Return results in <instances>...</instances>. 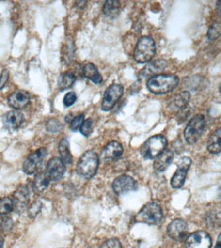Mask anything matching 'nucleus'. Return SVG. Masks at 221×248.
<instances>
[{"label": "nucleus", "instance_id": "f03ea898", "mask_svg": "<svg viewBox=\"0 0 221 248\" xmlns=\"http://www.w3.org/2000/svg\"><path fill=\"white\" fill-rule=\"evenodd\" d=\"M156 53L155 41L150 36H143L138 40L134 50L133 58L139 63L150 62Z\"/></svg>", "mask_w": 221, "mask_h": 248}, {"label": "nucleus", "instance_id": "9b49d317", "mask_svg": "<svg viewBox=\"0 0 221 248\" xmlns=\"http://www.w3.org/2000/svg\"><path fill=\"white\" fill-rule=\"evenodd\" d=\"M211 240L206 232L198 231L188 236L186 248H211Z\"/></svg>", "mask_w": 221, "mask_h": 248}, {"label": "nucleus", "instance_id": "a211bd4d", "mask_svg": "<svg viewBox=\"0 0 221 248\" xmlns=\"http://www.w3.org/2000/svg\"><path fill=\"white\" fill-rule=\"evenodd\" d=\"M167 67V62L164 60H158L151 62L146 67L141 71V77L142 78H150L157 75H160V72L164 71Z\"/></svg>", "mask_w": 221, "mask_h": 248}, {"label": "nucleus", "instance_id": "58836bf2", "mask_svg": "<svg viewBox=\"0 0 221 248\" xmlns=\"http://www.w3.org/2000/svg\"><path fill=\"white\" fill-rule=\"evenodd\" d=\"M4 244V239L1 236H0V248H3Z\"/></svg>", "mask_w": 221, "mask_h": 248}, {"label": "nucleus", "instance_id": "f3484780", "mask_svg": "<svg viewBox=\"0 0 221 248\" xmlns=\"http://www.w3.org/2000/svg\"><path fill=\"white\" fill-rule=\"evenodd\" d=\"M24 121V117L21 112L17 110H11L7 112L3 118L4 127L8 130H16L20 127Z\"/></svg>", "mask_w": 221, "mask_h": 248}, {"label": "nucleus", "instance_id": "bb28decb", "mask_svg": "<svg viewBox=\"0 0 221 248\" xmlns=\"http://www.w3.org/2000/svg\"><path fill=\"white\" fill-rule=\"evenodd\" d=\"M14 209L13 199L9 197L0 199V215H7Z\"/></svg>", "mask_w": 221, "mask_h": 248}, {"label": "nucleus", "instance_id": "6ab92c4d", "mask_svg": "<svg viewBox=\"0 0 221 248\" xmlns=\"http://www.w3.org/2000/svg\"><path fill=\"white\" fill-rule=\"evenodd\" d=\"M174 153L172 151L165 149L160 155L155 158L154 164L155 170L158 172H163L170 166L174 160Z\"/></svg>", "mask_w": 221, "mask_h": 248}, {"label": "nucleus", "instance_id": "7ed1b4c3", "mask_svg": "<svg viewBox=\"0 0 221 248\" xmlns=\"http://www.w3.org/2000/svg\"><path fill=\"white\" fill-rule=\"evenodd\" d=\"M168 144L166 138L162 135L153 136L142 145L141 155L147 160L155 159L166 149Z\"/></svg>", "mask_w": 221, "mask_h": 248}, {"label": "nucleus", "instance_id": "2eb2a0df", "mask_svg": "<svg viewBox=\"0 0 221 248\" xmlns=\"http://www.w3.org/2000/svg\"><path fill=\"white\" fill-rule=\"evenodd\" d=\"M30 95L24 90H18L12 93L8 98L9 106L15 109H23L30 103Z\"/></svg>", "mask_w": 221, "mask_h": 248}, {"label": "nucleus", "instance_id": "412c9836", "mask_svg": "<svg viewBox=\"0 0 221 248\" xmlns=\"http://www.w3.org/2000/svg\"><path fill=\"white\" fill-rule=\"evenodd\" d=\"M83 73L85 77L92 81L95 84H100L102 81V77L94 64L87 63L83 67Z\"/></svg>", "mask_w": 221, "mask_h": 248}, {"label": "nucleus", "instance_id": "c756f323", "mask_svg": "<svg viewBox=\"0 0 221 248\" xmlns=\"http://www.w3.org/2000/svg\"><path fill=\"white\" fill-rule=\"evenodd\" d=\"M79 131L85 137H88L92 133L93 131V120L91 118H87V119L83 121L82 125H81Z\"/></svg>", "mask_w": 221, "mask_h": 248}, {"label": "nucleus", "instance_id": "423d86ee", "mask_svg": "<svg viewBox=\"0 0 221 248\" xmlns=\"http://www.w3.org/2000/svg\"><path fill=\"white\" fill-rule=\"evenodd\" d=\"M205 125V116L201 114L194 116L184 130V137L189 144L193 145L199 140Z\"/></svg>", "mask_w": 221, "mask_h": 248}, {"label": "nucleus", "instance_id": "f8f14e48", "mask_svg": "<svg viewBox=\"0 0 221 248\" xmlns=\"http://www.w3.org/2000/svg\"><path fill=\"white\" fill-rule=\"evenodd\" d=\"M112 188L114 193L121 195L135 191L137 188V183L131 176L122 175L118 176L114 180Z\"/></svg>", "mask_w": 221, "mask_h": 248}, {"label": "nucleus", "instance_id": "e433bc0d", "mask_svg": "<svg viewBox=\"0 0 221 248\" xmlns=\"http://www.w3.org/2000/svg\"><path fill=\"white\" fill-rule=\"evenodd\" d=\"M215 248H221V232L219 235L218 239H217L216 246H215Z\"/></svg>", "mask_w": 221, "mask_h": 248}, {"label": "nucleus", "instance_id": "a878e982", "mask_svg": "<svg viewBox=\"0 0 221 248\" xmlns=\"http://www.w3.org/2000/svg\"><path fill=\"white\" fill-rule=\"evenodd\" d=\"M58 149L63 162L65 164H71L73 162V157L70 152L69 143L67 139L62 140L58 146Z\"/></svg>", "mask_w": 221, "mask_h": 248}, {"label": "nucleus", "instance_id": "ea45409f", "mask_svg": "<svg viewBox=\"0 0 221 248\" xmlns=\"http://www.w3.org/2000/svg\"><path fill=\"white\" fill-rule=\"evenodd\" d=\"M219 92H220L221 96V84L220 87H219Z\"/></svg>", "mask_w": 221, "mask_h": 248}, {"label": "nucleus", "instance_id": "72a5a7b5", "mask_svg": "<svg viewBox=\"0 0 221 248\" xmlns=\"http://www.w3.org/2000/svg\"><path fill=\"white\" fill-rule=\"evenodd\" d=\"M100 248H122L121 244L116 238H111L104 242Z\"/></svg>", "mask_w": 221, "mask_h": 248}, {"label": "nucleus", "instance_id": "7c9ffc66", "mask_svg": "<svg viewBox=\"0 0 221 248\" xmlns=\"http://www.w3.org/2000/svg\"><path fill=\"white\" fill-rule=\"evenodd\" d=\"M42 203L40 201L34 202L29 208V215L31 218H35L42 210Z\"/></svg>", "mask_w": 221, "mask_h": 248}, {"label": "nucleus", "instance_id": "cd10ccee", "mask_svg": "<svg viewBox=\"0 0 221 248\" xmlns=\"http://www.w3.org/2000/svg\"><path fill=\"white\" fill-rule=\"evenodd\" d=\"M207 222L211 226L218 228L221 226V211H211L208 216L207 217Z\"/></svg>", "mask_w": 221, "mask_h": 248}, {"label": "nucleus", "instance_id": "c9c22d12", "mask_svg": "<svg viewBox=\"0 0 221 248\" xmlns=\"http://www.w3.org/2000/svg\"><path fill=\"white\" fill-rule=\"evenodd\" d=\"M9 73L7 69H4L0 76V90L3 89L6 83H7L8 79H9Z\"/></svg>", "mask_w": 221, "mask_h": 248}, {"label": "nucleus", "instance_id": "9d476101", "mask_svg": "<svg viewBox=\"0 0 221 248\" xmlns=\"http://www.w3.org/2000/svg\"><path fill=\"white\" fill-rule=\"evenodd\" d=\"M167 232L169 236L176 241H183L188 238V229L185 221L181 219L173 220L168 225Z\"/></svg>", "mask_w": 221, "mask_h": 248}, {"label": "nucleus", "instance_id": "c85d7f7f", "mask_svg": "<svg viewBox=\"0 0 221 248\" xmlns=\"http://www.w3.org/2000/svg\"><path fill=\"white\" fill-rule=\"evenodd\" d=\"M85 116L83 114H79L75 118H73L70 122V129L72 131H77L80 129L81 125H82L84 121Z\"/></svg>", "mask_w": 221, "mask_h": 248}, {"label": "nucleus", "instance_id": "4468645a", "mask_svg": "<svg viewBox=\"0 0 221 248\" xmlns=\"http://www.w3.org/2000/svg\"><path fill=\"white\" fill-rule=\"evenodd\" d=\"M14 209L22 212L26 208L29 201V191L26 186H21L15 192L13 197Z\"/></svg>", "mask_w": 221, "mask_h": 248}, {"label": "nucleus", "instance_id": "b1692460", "mask_svg": "<svg viewBox=\"0 0 221 248\" xmlns=\"http://www.w3.org/2000/svg\"><path fill=\"white\" fill-rule=\"evenodd\" d=\"M76 80L75 74L72 72H65L58 78V87L61 91L66 90L73 86Z\"/></svg>", "mask_w": 221, "mask_h": 248}, {"label": "nucleus", "instance_id": "6e6552de", "mask_svg": "<svg viewBox=\"0 0 221 248\" xmlns=\"http://www.w3.org/2000/svg\"><path fill=\"white\" fill-rule=\"evenodd\" d=\"M47 154V149L42 147L29 155L23 164V170L27 174L35 173L42 166Z\"/></svg>", "mask_w": 221, "mask_h": 248}, {"label": "nucleus", "instance_id": "473e14b6", "mask_svg": "<svg viewBox=\"0 0 221 248\" xmlns=\"http://www.w3.org/2000/svg\"><path fill=\"white\" fill-rule=\"evenodd\" d=\"M46 127L47 131L52 132V133H55V132L59 131L62 129V125L58 120L52 119L47 122Z\"/></svg>", "mask_w": 221, "mask_h": 248}, {"label": "nucleus", "instance_id": "dca6fc26", "mask_svg": "<svg viewBox=\"0 0 221 248\" xmlns=\"http://www.w3.org/2000/svg\"><path fill=\"white\" fill-rule=\"evenodd\" d=\"M123 151V147L120 143L116 141H111L103 149L101 157L104 160H116L121 157Z\"/></svg>", "mask_w": 221, "mask_h": 248}, {"label": "nucleus", "instance_id": "0eeeda50", "mask_svg": "<svg viewBox=\"0 0 221 248\" xmlns=\"http://www.w3.org/2000/svg\"><path fill=\"white\" fill-rule=\"evenodd\" d=\"M124 93V88L121 85H110L105 91L101 108L104 111H109L114 108L118 101L121 98Z\"/></svg>", "mask_w": 221, "mask_h": 248}, {"label": "nucleus", "instance_id": "2f4dec72", "mask_svg": "<svg viewBox=\"0 0 221 248\" xmlns=\"http://www.w3.org/2000/svg\"><path fill=\"white\" fill-rule=\"evenodd\" d=\"M221 34V28L220 26H219L218 24L215 23L211 25L209 27L208 32H207V37L209 40H214L218 38Z\"/></svg>", "mask_w": 221, "mask_h": 248}, {"label": "nucleus", "instance_id": "1a4fd4ad", "mask_svg": "<svg viewBox=\"0 0 221 248\" xmlns=\"http://www.w3.org/2000/svg\"><path fill=\"white\" fill-rule=\"evenodd\" d=\"M191 164V159L188 157H182L180 159L177 164V170L171 180V185L172 187L178 189L184 185L186 174Z\"/></svg>", "mask_w": 221, "mask_h": 248}, {"label": "nucleus", "instance_id": "f257e3e1", "mask_svg": "<svg viewBox=\"0 0 221 248\" xmlns=\"http://www.w3.org/2000/svg\"><path fill=\"white\" fill-rule=\"evenodd\" d=\"M179 83V78L174 74H160L150 78L147 81V87L155 94H164L172 92Z\"/></svg>", "mask_w": 221, "mask_h": 248}, {"label": "nucleus", "instance_id": "f704fd0d", "mask_svg": "<svg viewBox=\"0 0 221 248\" xmlns=\"http://www.w3.org/2000/svg\"><path fill=\"white\" fill-rule=\"evenodd\" d=\"M77 100V95L74 92H69L63 98V104L66 107L71 106Z\"/></svg>", "mask_w": 221, "mask_h": 248}, {"label": "nucleus", "instance_id": "39448f33", "mask_svg": "<svg viewBox=\"0 0 221 248\" xmlns=\"http://www.w3.org/2000/svg\"><path fill=\"white\" fill-rule=\"evenodd\" d=\"M162 217V210L160 205L156 202H149L138 213L135 220L137 222L155 225L160 222Z\"/></svg>", "mask_w": 221, "mask_h": 248}, {"label": "nucleus", "instance_id": "393cba45", "mask_svg": "<svg viewBox=\"0 0 221 248\" xmlns=\"http://www.w3.org/2000/svg\"><path fill=\"white\" fill-rule=\"evenodd\" d=\"M120 3L118 1H107L103 7V13L107 17L114 18L119 15Z\"/></svg>", "mask_w": 221, "mask_h": 248}, {"label": "nucleus", "instance_id": "20e7f679", "mask_svg": "<svg viewBox=\"0 0 221 248\" xmlns=\"http://www.w3.org/2000/svg\"><path fill=\"white\" fill-rule=\"evenodd\" d=\"M99 158L95 151L89 150L83 153L77 163V171L81 177L91 178L98 170Z\"/></svg>", "mask_w": 221, "mask_h": 248}, {"label": "nucleus", "instance_id": "5701e85b", "mask_svg": "<svg viewBox=\"0 0 221 248\" xmlns=\"http://www.w3.org/2000/svg\"><path fill=\"white\" fill-rule=\"evenodd\" d=\"M191 94L188 91H183L176 95L170 103V107L174 109H182L186 108L189 103Z\"/></svg>", "mask_w": 221, "mask_h": 248}, {"label": "nucleus", "instance_id": "ddd939ff", "mask_svg": "<svg viewBox=\"0 0 221 248\" xmlns=\"http://www.w3.org/2000/svg\"><path fill=\"white\" fill-rule=\"evenodd\" d=\"M65 172V163L61 158H52L46 166V173L50 181H58L61 179Z\"/></svg>", "mask_w": 221, "mask_h": 248}, {"label": "nucleus", "instance_id": "aec40b11", "mask_svg": "<svg viewBox=\"0 0 221 248\" xmlns=\"http://www.w3.org/2000/svg\"><path fill=\"white\" fill-rule=\"evenodd\" d=\"M207 150L213 154L221 151V127L215 130L209 137L207 143Z\"/></svg>", "mask_w": 221, "mask_h": 248}, {"label": "nucleus", "instance_id": "4c0bfd02", "mask_svg": "<svg viewBox=\"0 0 221 248\" xmlns=\"http://www.w3.org/2000/svg\"><path fill=\"white\" fill-rule=\"evenodd\" d=\"M216 9L219 13L221 14V1H217L216 3Z\"/></svg>", "mask_w": 221, "mask_h": 248}, {"label": "nucleus", "instance_id": "4be33fe9", "mask_svg": "<svg viewBox=\"0 0 221 248\" xmlns=\"http://www.w3.org/2000/svg\"><path fill=\"white\" fill-rule=\"evenodd\" d=\"M50 181L46 172H40L37 174L33 182V189L35 193H43L48 187Z\"/></svg>", "mask_w": 221, "mask_h": 248}]
</instances>
